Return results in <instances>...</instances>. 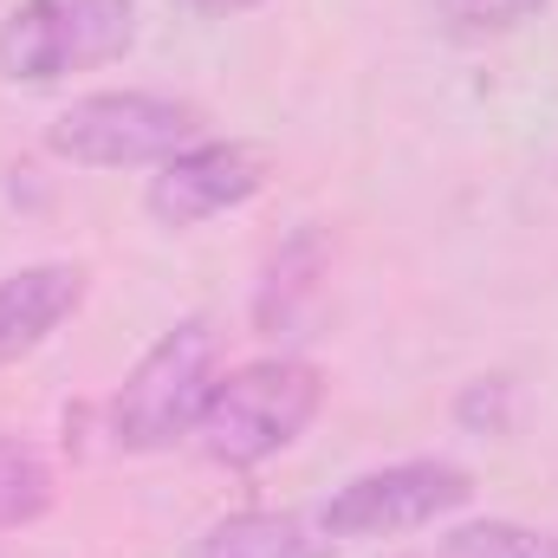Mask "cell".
Returning <instances> with one entry per match:
<instances>
[{
	"instance_id": "1",
	"label": "cell",
	"mask_w": 558,
	"mask_h": 558,
	"mask_svg": "<svg viewBox=\"0 0 558 558\" xmlns=\"http://www.w3.org/2000/svg\"><path fill=\"white\" fill-rule=\"evenodd\" d=\"M215 384H221V331L208 318L169 325L137 357V371L118 384V397H111V441L124 454L175 448L202 422Z\"/></svg>"
},
{
	"instance_id": "2",
	"label": "cell",
	"mask_w": 558,
	"mask_h": 558,
	"mask_svg": "<svg viewBox=\"0 0 558 558\" xmlns=\"http://www.w3.org/2000/svg\"><path fill=\"white\" fill-rule=\"evenodd\" d=\"M325 403V377L305 357H254L228 371L195 422L202 448L228 468H260L279 448H292Z\"/></svg>"
},
{
	"instance_id": "3",
	"label": "cell",
	"mask_w": 558,
	"mask_h": 558,
	"mask_svg": "<svg viewBox=\"0 0 558 558\" xmlns=\"http://www.w3.org/2000/svg\"><path fill=\"white\" fill-rule=\"evenodd\" d=\"M137 46L131 0H20L0 20V78L7 85H59L72 72L111 65Z\"/></svg>"
},
{
	"instance_id": "4",
	"label": "cell",
	"mask_w": 558,
	"mask_h": 558,
	"mask_svg": "<svg viewBox=\"0 0 558 558\" xmlns=\"http://www.w3.org/2000/svg\"><path fill=\"white\" fill-rule=\"evenodd\" d=\"M189 143H202V111L162 92H92L46 124V149L78 169H143Z\"/></svg>"
},
{
	"instance_id": "5",
	"label": "cell",
	"mask_w": 558,
	"mask_h": 558,
	"mask_svg": "<svg viewBox=\"0 0 558 558\" xmlns=\"http://www.w3.org/2000/svg\"><path fill=\"white\" fill-rule=\"evenodd\" d=\"M474 500V481L454 461H397V468H371L357 481H344L318 526L331 539H397V533H422L448 513H461Z\"/></svg>"
},
{
	"instance_id": "6",
	"label": "cell",
	"mask_w": 558,
	"mask_h": 558,
	"mask_svg": "<svg viewBox=\"0 0 558 558\" xmlns=\"http://www.w3.org/2000/svg\"><path fill=\"white\" fill-rule=\"evenodd\" d=\"M274 175V156L260 143H189L169 162H156L143 208L156 228H202L228 208H247Z\"/></svg>"
},
{
	"instance_id": "7",
	"label": "cell",
	"mask_w": 558,
	"mask_h": 558,
	"mask_svg": "<svg viewBox=\"0 0 558 558\" xmlns=\"http://www.w3.org/2000/svg\"><path fill=\"white\" fill-rule=\"evenodd\" d=\"M325 279H331V241L325 228H292L274 247V260L260 267V286H254V331L260 338H305L318 305H325Z\"/></svg>"
},
{
	"instance_id": "8",
	"label": "cell",
	"mask_w": 558,
	"mask_h": 558,
	"mask_svg": "<svg viewBox=\"0 0 558 558\" xmlns=\"http://www.w3.org/2000/svg\"><path fill=\"white\" fill-rule=\"evenodd\" d=\"M85 305V267L72 260H39L0 279V364L39 351L72 312Z\"/></svg>"
},
{
	"instance_id": "9",
	"label": "cell",
	"mask_w": 558,
	"mask_h": 558,
	"mask_svg": "<svg viewBox=\"0 0 558 558\" xmlns=\"http://www.w3.org/2000/svg\"><path fill=\"white\" fill-rule=\"evenodd\" d=\"M331 533L325 526H305L299 513H228V520H215L202 539H195V553L189 558H331Z\"/></svg>"
},
{
	"instance_id": "10",
	"label": "cell",
	"mask_w": 558,
	"mask_h": 558,
	"mask_svg": "<svg viewBox=\"0 0 558 558\" xmlns=\"http://www.w3.org/2000/svg\"><path fill=\"white\" fill-rule=\"evenodd\" d=\"M59 500V481L33 441H0V526H33Z\"/></svg>"
},
{
	"instance_id": "11",
	"label": "cell",
	"mask_w": 558,
	"mask_h": 558,
	"mask_svg": "<svg viewBox=\"0 0 558 558\" xmlns=\"http://www.w3.org/2000/svg\"><path fill=\"white\" fill-rule=\"evenodd\" d=\"M441 558H558V539L520 520H474L441 539Z\"/></svg>"
},
{
	"instance_id": "12",
	"label": "cell",
	"mask_w": 558,
	"mask_h": 558,
	"mask_svg": "<svg viewBox=\"0 0 558 558\" xmlns=\"http://www.w3.org/2000/svg\"><path fill=\"white\" fill-rule=\"evenodd\" d=\"M546 0H435V13L454 33H513L526 20H539Z\"/></svg>"
},
{
	"instance_id": "13",
	"label": "cell",
	"mask_w": 558,
	"mask_h": 558,
	"mask_svg": "<svg viewBox=\"0 0 558 558\" xmlns=\"http://www.w3.org/2000/svg\"><path fill=\"white\" fill-rule=\"evenodd\" d=\"M454 416L468 422V428L507 435V384H500V377H481V384H468V397L454 403Z\"/></svg>"
},
{
	"instance_id": "14",
	"label": "cell",
	"mask_w": 558,
	"mask_h": 558,
	"mask_svg": "<svg viewBox=\"0 0 558 558\" xmlns=\"http://www.w3.org/2000/svg\"><path fill=\"white\" fill-rule=\"evenodd\" d=\"M175 7H189V13H202V20H234V13H247V7H260V0H175Z\"/></svg>"
}]
</instances>
